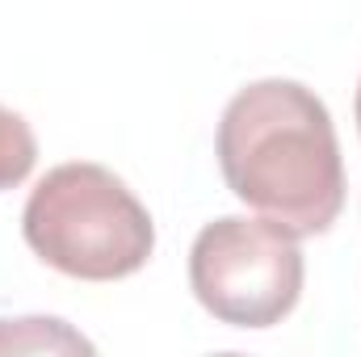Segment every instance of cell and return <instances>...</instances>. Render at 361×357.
<instances>
[{
    "label": "cell",
    "instance_id": "obj_3",
    "mask_svg": "<svg viewBox=\"0 0 361 357\" xmlns=\"http://www.w3.org/2000/svg\"><path fill=\"white\" fill-rule=\"evenodd\" d=\"M302 277L298 236L269 219H214L189 248V290L227 328L281 324L302 298Z\"/></svg>",
    "mask_w": 361,
    "mask_h": 357
},
{
    "label": "cell",
    "instance_id": "obj_1",
    "mask_svg": "<svg viewBox=\"0 0 361 357\" xmlns=\"http://www.w3.org/2000/svg\"><path fill=\"white\" fill-rule=\"evenodd\" d=\"M227 189L290 236H324L345 210V160L328 105L298 80L240 89L219 122Z\"/></svg>",
    "mask_w": 361,
    "mask_h": 357
},
{
    "label": "cell",
    "instance_id": "obj_6",
    "mask_svg": "<svg viewBox=\"0 0 361 357\" xmlns=\"http://www.w3.org/2000/svg\"><path fill=\"white\" fill-rule=\"evenodd\" d=\"M357 131H361V85H357Z\"/></svg>",
    "mask_w": 361,
    "mask_h": 357
},
{
    "label": "cell",
    "instance_id": "obj_5",
    "mask_svg": "<svg viewBox=\"0 0 361 357\" xmlns=\"http://www.w3.org/2000/svg\"><path fill=\"white\" fill-rule=\"evenodd\" d=\"M34 164H38V139H34L30 122L17 109L0 105V193L17 189L34 173Z\"/></svg>",
    "mask_w": 361,
    "mask_h": 357
},
{
    "label": "cell",
    "instance_id": "obj_2",
    "mask_svg": "<svg viewBox=\"0 0 361 357\" xmlns=\"http://www.w3.org/2000/svg\"><path fill=\"white\" fill-rule=\"evenodd\" d=\"M25 244L51 269L80 282H118L147 265L156 223L109 169L76 160L34 185L21 210Z\"/></svg>",
    "mask_w": 361,
    "mask_h": 357
},
{
    "label": "cell",
    "instance_id": "obj_4",
    "mask_svg": "<svg viewBox=\"0 0 361 357\" xmlns=\"http://www.w3.org/2000/svg\"><path fill=\"white\" fill-rule=\"evenodd\" d=\"M0 353H92V345L63 320L25 315V320H0Z\"/></svg>",
    "mask_w": 361,
    "mask_h": 357
}]
</instances>
